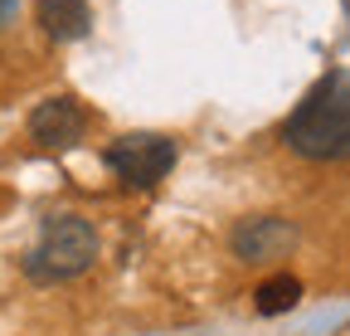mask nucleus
Segmentation results:
<instances>
[{
  "mask_svg": "<svg viewBox=\"0 0 350 336\" xmlns=\"http://www.w3.org/2000/svg\"><path fill=\"white\" fill-rule=\"evenodd\" d=\"M282 142L306 161H350V73L331 68L287 117Z\"/></svg>",
  "mask_w": 350,
  "mask_h": 336,
  "instance_id": "f257e3e1",
  "label": "nucleus"
},
{
  "mask_svg": "<svg viewBox=\"0 0 350 336\" xmlns=\"http://www.w3.org/2000/svg\"><path fill=\"white\" fill-rule=\"evenodd\" d=\"M98 229L83 215H49L34 239V248L25 254V278L29 283H68L78 273H88L98 263Z\"/></svg>",
  "mask_w": 350,
  "mask_h": 336,
  "instance_id": "f03ea898",
  "label": "nucleus"
},
{
  "mask_svg": "<svg viewBox=\"0 0 350 336\" xmlns=\"http://www.w3.org/2000/svg\"><path fill=\"white\" fill-rule=\"evenodd\" d=\"M103 161H107V171H112L122 185L151 190V185H161V181L175 171L180 146H175L170 137H161V132H126V137H117V142L103 151Z\"/></svg>",
  "mask_w": 350,
  "mask_h": 336,
  "instance_id": "7ed1b4c3",
  "label": "nucleus"
},
{
  "mask_svg": "<svg viewBox=\"0 0 350 336\" xmlns=\"http://www.w3.org/2000/svg\"><path fill=\"white\" fill-rule=\"evenodd\" d=\"M297 244H301V229L287 215H248L229 234L234 259H243V263H278V259L292 254Z\"/></svg>",
  "mask_w": 350,
  "mask_h": 336,
  "instance_id": "20e7f679",
  "label": "nucleus"
},
{
  "mask_svg": "<svg viewBox=\"0 0 350 336\" xmlns=\"http://www.w3.org/2000/svg\"><path fill=\"white\" fill-rule=\"evenodd\" d=\"M25 127H29V137H34L44 151H68V146H78L83 132H88V112L78 107V98L54 93V98L34 103V112H29Z\"/></svg>",
  "mask_w": 350,
  "mask_h": 336,
  "instance_id": "39448f33",
  "label": "nucleus"
},
{
  "mask_svg": "<svg viewBox=\"0 0 350 336\" xmlns=\"http://www.w3.org/2000/svg\"><path fill=\"white\" fill-rule=\"evenodd\" d=\"M34 25L54 44H73L93 29V5L88 0H34Z\"/></svg>",
  "mask_w": 350,
  "mask_h": 336,
  "instance_id": "423d86ee",
  "label": "nucleus"
},
{
  "mask_svg": "<svg viewBox=\"0 0 350 336\" xmlns=\"http://www.w3.org/2000/svg\"><path fill=\"white\" fill-rule=\"evenodd\" d=\"M297 302H301V278H292V273L262 278L258 292H253V307H258L262 317H282V312H292Z\"/></svg>",
  "mask_w": 350,
  "mask_h": 336,
  "instance_id": "0eeeda50",
  "label": "nucleus"
},
{
  "mask_svg": "<svg viewBox=\"0 0 350 336\" xmlns=\"http://www.w3.org/2000/svg\"><path fill=\"white\" fill-rule=\"evenodd\" d=\"M15 10H20V0H0V29L15 20Z\"/></svg>",
  "mask_w": 350,
  "mask_h": 336,
  "instance_id": "6e6552de",
  "label": "nucleus"
}]
</instances>
